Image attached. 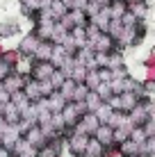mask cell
I'll list each match as a JSON object with an SVG mask.
<instances>
[{"mask_svg": "<svg viewBox=\"0 0 155 157\" xmlns=\"http://www.w3.org/2000/svg\"><path fill=\"white\" fill-rule=\"evenodd\" d=\"M50 2H52V0H41V9H48V7H50Z\"/></svg>", "mask_w": 155, "mask_h": 157, "instance_id": "51", "label": "cell"}, {"mask_svg": "<svg viewBox=\"0 0 155 157\" xmlns=\"http://www.w3.org/2000/svg\"><path fill=\"white\" fill-rule=\"evenodd\" d=\"M96 94H98L100 98H103V102H107V100L112 98V96H114V94H112V86H110V82H100L98 86H96Z\"/></svg>", "mask_w": 155, "mask_h": 157, "instance_id": "36", "label": "cell"}, {"mask_svg": "<svg viewBox=\"0 0 155 157\" xmlns=\"http://www.w3.org/2000/svg\"><path fill=\"white\" fill-rule=\"evenodd\" d=\"M87 94H89L87 86H84V84H78V86H76V91H73V100H71V102H84Z\"/></svg>", "mask_w": 155, "mask_h": 157, "instance_id": "40", "label": "cell"}, {"mask_svg": "<svg viewBox=\"0 0 155 157\" xmlns=\"http://www.w3.org/2000/svg\"><path fill=\"white\" fill-rule=\"evenodd\" d=\"M12 71H14V68H12V66H7V64L2 62V57H0V82H2V80L7 78V75L12 73Z\"/></svg>", "mask_w": 155, "mask_h": 157, "instance_id": "44", "label": "cell"}, {"mask_svg": "<svg viewBox=\"0 0 155 157\" xmlns=\"http://www.w3.org/2000/svg\"><path fill=\"white\" fill-rule=\"evenodd\" d=\"M130 139H132L135 144H139V146H141L148 137H146V132H144V128H132V130H130Z\"/></svg>", "mask_w": 155, "mask_h": 157, "instance_id": "41", "label": "cell"}, {"mask_svg": "<svg viewBox=\"0 0 155 157\" xmlns=\"http://www.w3.org/2000/svg\"><path fill=\"white\" fill-rule=\"evenodd\" d=\"M37 36L41 41H52V32H55V23H46V21H34V28Z\"/></svg>", "mask_w": 155, "mask_h": 157, "instance_id": "15", "label": "cell"}, {"mask_svg": "<svg viewBox=\"0 0 155 157\" xmlns=\"http://www.w3.org/2000/svg\"><path fill=\"white\" fill-rule=\"evenodd\" d=\"M91 2H94V5H98V7H107L112 0H91Z\"/></svg>", "mask_w": 155, "mask_h": 157, "instance_id": "50", "label": "cell"}, {"mask_svg": "<svg viewBox=\"0 0 155 157\" xmlns=\"http://www.w3.org/2000/svg\"><path fill=\"white\" fill-rule=\"evenodd\" d=\"M0 146H2V141H0Z\"/></svg>", "mask_w": 155, "mask_h": 157, "instance_id": "54", "label": "cell"}, {"mask_svg": "<svg viewBox=\"0 0 155 157\" xmlns=\"http://www.w3.org/2000/svg\"><path fill=\"white\" fill-rule=\"evenodd\" d=\"M66 80H68V78H66V75H64V73L60 71V68H57V71L50 75V84L55 86V89H60V86H62L64 82H66Z\"/></svg>", "mask_w": 155, "mask_h": 157, "instance_id": "42", "label": "cell"}, {"mask_svg": "<svg viewBox=\"0 0 155 157\" xmlns=\"http://www.w3.org/2000/svg\"><path fill=\"white\" fill-rule=\"evenodd\" d=\"M39 43H41V39L37 36V32L30 30V32H25V34L21 36V41H18L16 48H18V52H21L23 59H32L34 52H37V48H39Z\"/></svg>", "mask_w": 155, "mask_h": 157, "instance_id": "3", "label": "cell"}, {"mask_svg": "<svg viewBox=\"0 0 155 157\" xmlns=\"http://www.w3.org/2000/svg\"><path fill=\"white\" fill-rule=\"evenodd\" d=\"M2 118H5L7 125H18V123L23 121V114H21V109L14 102H7V105H5V112H2Z\"/></svg>", "mask_w": 155, "mask_h": 157, "instance_id": "14", "label": "cell"}, {"mask_svg": "<svg viewBox=\"0 0 155 157\" xmlns=\"http://www.w3.org/2000/svg\"><path fill=\"white\" fill-rule=\"evenodd\" d=\"M105 155H107V148L91 137L89 144H87V153H84V157H105Z\"/></svg>", "mask_w": 155, "mask_h": 157, "instance_id": "20", "label": "cell"}, {"mask_svg": "<svg viewBox=\"0 0 155 157\" xmlns=\"http://www.w3.org/2000/svg\"><path fill=\"white\" fill-rule=\"evenodd\" d=\"M87 73H89V68L76 59V66H73V71H71V80H73V82H78V84H84V78H87Z\"/></svg>", "mask_w": 155, "mask_h": 157, "instance_id": "26", "label": "cell"}, {"mask_svg": "<svg viewBox=\"0 0 155 157\" xmlns=\"http://www.w3.org/2000/svg\"><path fill=\"white\" fill-rule=\"evenodd\" d=\"M107 9H110L112 18H119L121 21V16L128 12V2H126V0H112V2L107 5Z\"/></svg>", "mask_w": 155, "mask_h": 157, "instance_id": "25", "label": "cell"}, {"mask_svg": "<svg viewBox=\"0 0 155 157\" xmlns=\"http://www.w3.org/2000/svg\"><path fill=\"white\" fill-rule=\"evenodd\" d=\"M128 12L132 16H137L139 21H148L151 5H148V0H130V2H128Z\"/></svg>", "mask_w": 155, "mask_h": 157, "instance_id": "10", "label": "cell"}, {"mask_svg": "<svg viewBox=\"0 0 155 157\" xmlns=\"http://www.w3.org/2000/svg\"><path fill=\"white\" fill-rule=\"evenodd\" d=\"M84 30H87V46H89V43H94V41L98 39L100 34H103V32H100L98 28H96V25L91 23V21H89V25H87V28H84Z\"/></svg>", "mask_w": 155, "mask_h": 157, "instance_id": "38", "label": "cell"}, {"mask_svg": "<svg viewBox=\"0 0 155 157\" xmlns=\"http://www.w3.org/2000/svg\"><path fill=\"white\" fill-rule=\"evenodd\" d=\"M18 34V23L16 21H0V39H9V36Z\"/></svg>", "mask_w": 155, "mask_h": 157, "instance_id": "22", "label": "cell"}, {"mask_svg": "<svg viewBox=\"0 0 155 157\" xmlns=\"http://www.w3.org/2000/svg\"><path fill=\"white\" fill-rule=\"evenodd\" d=\"M139 23H141V21L137 18V16H132L130 12H126L123 16H121V25H123V28H137Z\"/></svg>", "mask_w": 155, "mask_h": 157, "instance_id": "39", "label": "cell"}, {"mask_svg": "<svg viewBox=\"0 0 155 157\" xmlns=\"http://www.w3.org/2000/svg\"><path fill=\"white\" fill-rule=\"evenodd\" d=\"M100 84V78H98V68L96 71H89L87 78H84V86H87L89 91H96V86Z\"/></svg>", "mask_w": 155, "mask_h": 157, "instance_id": "34", "label": "cell"}, {"mask_svg": "<svg viewBox=\"0 0 155 157\" xmlns=\"http://www.w3.org/2000/svg\"><path fill=\"white\" fill-rule=\"evenodd\" d=\"M153 116H155V102H153V98H141L139 105L128 114L132 128H144L148 121H153Z\"/></svg>", "mask_w": 155, "mask_h": 157, "instance_id": "1", "label": "cell"}, {"mask_svg": "<svg viewBox=\"0 0 155 157\" xmlns=\"http://www.w3.org/2000/svg\"><path fill=\"white\" fill-rule=\"evenodd\" d=\"M98 78L100 82H112V71L110 68H98Z\"/></svg>", "mask_w": 155, "mask_h": 157, "instance_id": "46", "label": "cell"}, {"mask_svg": "<svg viewBox=\"0 0 155 157\" xmlns=\"http://www.w3.org/2000/svg\"><path fill=\"white\" fill-rule=\"evenodd\" d=\"M62 2H64V5H66V7H68V9H71V5H73V0H62Z\"/></svg>", "mask_w": 155, "mask_h": 157, "instance_id": "52", "label": "cell"}, {"mask_svg": "<svg viewBox=\"0 0 155 157\" xmlns=\"http://www.w3.org/2000/svg\"><path fill=\"white\" fill-rule=\"evenodd\" d=\"M71 34H73V39L78 41V46H80V48L87 46V30H84V28H73V30H71Z\"/></svg>", "mask_w": 155, "mask_h": 157, "instance_id": "37", "label": "cell"}, {"mask_svg": "<svg viewBox=\"0 0 155 157\" xmlns=\"http://www.w3.org/2000/svg\"><path fill=\"white\" fill-rule=\"evenodd\" d=\"M60 46L64 48V52H66L68 57H76V55H78V50H80L78 41L73 39V34H71V32H68V34H66V36H64V39L60 41Z\"/></svg>", "mask_w": 155, "mask_h": 157, "instance_id": "21", "label": "cell"}, {"mask_svg": "<svg viewBox=\"0 0 155 157\" xmlns=\"http://www.w3.org/2000/svg\"><path fill=\"white\" fill-rule=\"evenodd\" d=\"M139 144H135L132 139H126L123 144H119V155L121 157H132V155H139Z\"/></svg>", "mask_w": 155, "mask_h": 157, "instance_id": "23", "label": "cell"}, {"mask_svg": "<svg viewBox=\"0 0 155 157\" xmlns=\"http://www.w3.org/2000/svg\"><path fill=\"white\" fill-rule=\"evenodd\" d=\"M0 157H14V153L9 148H5V146H0Z\"/></svg>", "mask_w": 155, "mask_h": 157, "instance_id": "49", "label": "cell"}, {"mask_svg": "<svg viewBox=\"0 0 155 157\" xmlns=\"http://www.w3.org/2000/svg\"><path fill=\"white\" fill-rule=\"evenodd\" d=\"M41 105L46 107V109H50L52 114H60V112L66 107V100H64V96L60 94V91H55L52 96H48L46 100H41Z\"/></svg>", "mask_w": 155, "mask_h": 157, "instance_id": "11", "label": "cell"}, {"mask_svg": "<svg viewBox=\"0 0 155 157\" xmlns=\"http://www.w3.org/2000/svg\"><path fill=\"white\" fill-rule=\"evenodd\" d=\"M89 48H91L94 52H114V50H119V48H116V41L112 39L107 32H103L94 43H89Z\"/></svg>", "mask_w": 155, "mask_h": 157, "instance_id": "8", "label": "cell"}, {"mask_svg": "<svg viewBox=\"0 0 155 157\" xmlns=\"http://www.w3.org/2000/svg\"><path fill=\"white\" fill-rule=\"evenodd\" d=\"M84 105H87V112H96L100 105H103V98H100L96 91H89L87 98H84Z\"/></svg>", "mask_w": 155, "mask_h": 157, "instance_id": "29", "label": "cell"}, {"mask_svg": "<svg viewBox=\"0 0 155 157\" xmlns=\"http://www.w3.org/2000/svg\"><path fill=\"white\" fill-rule=\"evenodd\" d=\"M2 62L7 64V66H12L14 71L21 66V62H23V57H21L18 48H5V55H2Z\"/></svg>", "mask_w": 155, "mask_h": 157, "instance_id": "19", "label": "cell"}, {"mask_svg": "<svg viewBox=\"0 0 155 157\" xmlns=\"http://www.w3.org/2000/svg\"><path fill=\"white\" fill-rule=\"evenodd\" d=\"M18 139H21L18 125H7V130L0 134V141H2V146H5V148H9V150H12V146L18 141Z\"/></svg>", "mask_w": 155, "mask_h": 157, "instance_id": "17", "label": "cell"}, {"mask_svg": "<svg viewBox=\"0 0 155 157\" xmlns=\"http://www.w3.org/2000/svg\"><path fill=\"white\" fill-rule=\"evenodd\" d=\"M89 139H91V137H87V134H80V132H76V130H71V134L64 139V144H66V148L71 150L73 157H84Z\"/></svg>", "mask_w": 155, "mask_h": 157, "instance_id": "2", "label": "cell"}, {"mask_svg": "<svg viewBox=\"0 0 155 157\" xmlns=\"http://www.w3.org/2000/svg\"><path fill=\"white\" fill-rule=\"evenodd\" d=\"M89 21H91V23H94L100 32H107L110 23H112V14H110V9H107V7H103L98 14L94 16V18H89Z\"/></svg>", "mask_w": 155, "mask_h": 157, "instance_id": "18", "label": "cell"}, {"mask_svg": "<svg viewBox=\"0 0 155 157\" xmlns=\"http://www.w3.org/2000/svg\"><path fill=\"white\" fill-rule=\"evenodd\" d=\"M57 71V66L52 62H32L30 66V78L37 80V82H46L50 80V75Z\"/></svg>", "mask_w": 155, "mask_h": 157, "instance_id": "4", "label": "cell"}, {"mask_svg": "<svg viewBox=\"0 0 155 157\" xmlns=\"http://www.w3.org/2000/svg\"><path fill=\"white\" fill-rule=\"evenodd\" d=\"M96 116H98V121H100V123H110V118L114 116V109H112L107 102H103V105L96 109Z\"/></svg>", "mask_w": 155, "mask_h": 157, "instance_id": "31", "label": "cell"}, {"mask_svg": "<svg viewBox=\"0 0 155 157\" xmlns=\"http://www.w3.org/2000/svg\"><path fill=\"white\" fill-rule=\"evenodd\" d=\"M23 94L28 96L30 102H41V89H39V82H37V80H32L30 75H28V80H25Z\"/></svg>", "mask_w": 155, "mask_h": 157, "instance_id": "16", "label": "cell"}, {"mask_svg": "<svg viewBox=\"0 0 155 157\" xmlns=\"http://www.w3.org/2000/svg\"><path fill=\"white\" fill-rule=\"evenodd\" d=\"M121 32H123V25H121V21H119V18H112V23H110V28H107V34L116 41V39L121 36Z\"/></svg>", "mask_w": 155, "mask_h": 157, "instance_id": "35", "label": "cell"}, {"mask_svg": "<svg viewBox=\"0 0 155 157\" xmlns=\"http://www.w3.org/2000/svg\"><path fill=\"white\" fill-rule=\"evenodd\" d=\"M94 139H96V141H100L105 148H110V146H116V144H114V128H112L110 123H100L98 130L94 132Z\"/></svg>", "mask_w": 155, "mask_h": 157, "instance_id": "9", "label": "cell"}, {"mask_svg": "<svg viewBox=\"0 0 155 157\" xmlns=\"http://www.w3.org/2000/svg\"><path fill=\"white\" fill-rule=\"evenodd\" d=\"M139 155H141V157H153V155H155V137H148L146 141L141 144Z\"/></svg>", "mask_w": 155, "mask_h": 157, "instance_id": "33", "label": "cell"}, {"mask_svg": "<svg viewBox=\"0 0 155 157\" xmlns=\"http://www.w3.org/2000/svg\"><path fill=\"white\" fill-rule=\"evenodd\" d=\"M76 86H78V82H73V80L68 78L66 82H64L60 89H57V91H60V94L64 96V100H66V102H71V100H73V91H76Z\"/></svg>", "mask_w": 155, "mask_h": 157, "instance_id": "30", "label": "cell"}, {"mask_svg": "<svg viewBox=\"0 0 155 157\" xmlns=\"http://www.w3.org/2000/svg\"><path fill=\"white\" fill-rule=\"evenodd\" d=\"M126 66V57H123V50H114L107 55V68L114 71V68H123Z\"/></svg>", "mask_w": 155, "mask_h": 157, "instance_id": "24", "label": "cell"}, {"mask_svg": "<svg viewBox=\"0 0 155 157\" xmlns=\"http://www.w3.org/2000/svg\"><path fill=\"white\" fill-rule=\"evenodd\" d=\"M98 125H100V121H98V116H96V112H87V114L80 116L78 125L73 130L80 132V134H87V137H94V132L98 130Z\"/></svg>", "mask_w": 155, "mask_h": 157, "instance_id": "5", "label": "cell"}, {"mask_svg": "<svg viewBox=\"0 0 155 157\" xmlns=\"http://www.w3.org/2000/svg\"><path fill=\"white\" fill-rule=\"evenodd\" d=\"M52 52H55V43L52 41H41L39 48H37L34 57H32V62H50Z\"/></svg>", "mask_w": 155, "mask_h": 157, "instance_id": "12", "label": "cell"}, {"mask_svg": "<svg viewBox=\"0 0 155 157\" xmlns=\"http://www.w3.org/2000/svg\"><path fill=\"white\" fill-rule=\"evenodd\" d=\"M126 2H130V0H126Z\"/></svg>", "mask_w": 155, "mask_h": 157, "instance_id": "53", "label": "cell"}, {"mask_svg": "<svg viewBox=\"0 0 155 157\" xmlns=\"http://www.w3.org/2000/svg\"><path fill=\"white\" fill-rule=\"evenodd\" d=\"M119 96H121V114H130L141 100L139 96L132 94V91H123V94H119Z\"/></svg>", "mask_w": 155, "mask_h": 157, "instance_id": "13", "label": "cell"}, {"mask_svg": "<svg viewBox=\"0 0 155 157\" xmlns=\"http://www.w3.org/2000/svg\"><path fill=\"white\" fill-rule=\"evenodd\" d=\"M144 132H146V137H155V121H148L144 125Z\"/></svg>", "mask_w": 155, "mask_h": 157, "instance_id": "48", "label": "cell"}, {"mask_svg": "<svg viewBox=\"0 0 155 157\" xmlns=\"http://www.w3.org/2000/svg\"><path fill=\"white\" fill-rule=\"evenodd\" d=\"M144 82V91H146V96H151L153 98V94H155V82H151V80H141Z\"/></svg>", "mask_w": 155, "mask_h": 157, "instance_id": "47", "label": "cell"}, {"mask_svg": "<svg viewBox=\"0 0 155 157\" xmlns=\"http://www.w3.org/2000/svg\"><path fill=\"white\" fill-rule=\"evenodd\" d=\"M87 7H89V0H73L71 5V9H78V12H87Z\"/></svg>", "mask_w": 155, "mask_h": 157, "instance_id": "45", "label": "cell"}, {"mask_svg": "<svg viewBox=\"0 0 155 157\" xmlns=\"http://www.w3.org/2000/svg\"><path fill=\"white\" fill-rule=\"evenodd\" d=\"M48 9H50V12L55 14V18H57V21H60L62 16H66V14H68V7L62 2V0H52V2H50V7H48Z\"/></svg>", "mask_w": 155, "mask_h": 157, "instance_id": "32", "label": "cell"}, {"mask_svg": "<svg viewBox=\"0 0 155 157\" xmlns=\"http://www.w3.org/2000/svg\"><path fill=\"white\" fill-rule=\"evenodd\" d=\"M25 80H28V75H25V73L12 71V73L7 75V78L2 80V82H0V84H2V89L7 91L9 96H12V94H16V91H23V86H25Z\"/></svg>", "mask_w": 155, "mask_h": 157, "instance_id": "6", "label": "cell"}, {"mask_svg": "<svg viewBox=\"0 0 155 157\" xmlns=\"http://www.w3.org/2000/svg\"><path fill=\"white\" fill-rule=\"evenodd\" d=\"M23 139H25V144H28L32 150L41 148V146L46 144V134H44V130H41V125H37V123H34V125H30L23 132Z\"/></svg>", "mask_w": 155, "mask_h": 157, "instance_id": "7", "label": "cell"}, {"mask_svg": "<svg viewBox=\"0 0 155 157\" xmlns=\"http://www.w3.org/2000/svg\"><path fill=\"white\" fill-rule=\"evenodd\" d=\"M9 102H14V105L18 107V109H21V114H23V112L32 105V102L28 100V96H25L23 91H16V94H12V96H9Z\"/></svg>", "mask_w": 155, "mask_h": 157, "instance_id": "27", "label": "cell"}, {"mask_svg": "<svg viewBox=\"0 0 155 157\" xmlns=\"http://www.w3.org/2000/svg\"><path fill=\"white\" fill-rule=\"evenodd\" d=\"M107 105H110L114 112H121V96H119V94H114V96H112V98L107 100Z\"/></svg>", "mask_w": 155, "mask_h": 157, "instance_id": "43", "label": "cell"}, {"mask_svg": "<svg viewBox=\"0 0 155 157\" xmlns=\"http://www.w3.org/2000/svg\"><path fill=\"white\" fill-rule=\"evenodd\" d=\"M144 71H146V78L144 80L155 82V52H148V57L144 59Z\"/></svg>", "mask_w": 155, "mask_h": 157, "instance_id": "28", "label": "cell"}]
</instances>
